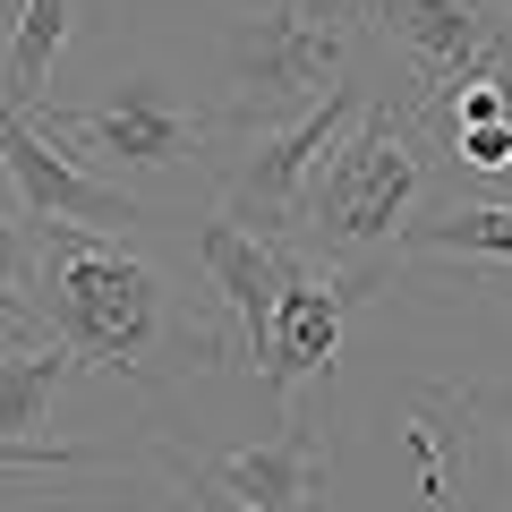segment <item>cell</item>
I'll list each match as a JSON object with an SVG mask.
<instances>
[{"instance_id":"cell-1","label":"cell","mask_w":512,"mask_h":512,"mask_svg":"<svg viewBox=\"0 0 512 512\" xmlns=\"http://www.w3.org/2000/svg\"><path fill=\"white\" fill-rule=\"evenodd\" d=\"M43 333L77 350L94 376H154L163 350V274L111 231H77V222H43Z\"/></svg>"},{"instance_id":"cell-2","label":"cell","mask_w":512,"mask_h":512,"mask_svg":"<svg viewBox=\"0 0 512 512\" xmlns=\"http://www.w3.org/2000/svg\"><path fill=\"white\" fill-rule=\"evenodd\" d=\"M419 188H427L419 103H410V94H367L359 120L333 137V154L308 171L299 231H308V248H325V265L376 256V248H393V239H402Z\"/></svg>"},{"instance_id":"cell-3","label":"cell","mask_w":512,"mask_h":512,"mask_svg":"<svg viewBox=\"0 0 512 512\" xmlns=\"http://www.w3.org/2000/svg\"><path fill=\"white\" fill-rule=\"evenodd\" d=\"M359 26L367 18L350 0H274V9L231 18V35H222V77H231L222 128H274L291 111L325 103L350 77Z\"/></svg>"},{"instance_id":"cell-4","label":"cell","mask_w":512,"mask_h":512,"mask_svg":"<svg viewBox=\"0 0 512 512\" xmlns=\"http://www.w3.org/2000/svg\"><path fill=\"white\" fill-rule=\"evenodd\" d=\"M274 265H282V291H274V333H265V359H256V376H265L274 410H291L308 376H333L342 325H350V308H359V299L384 282V256L308 265V256H299V239H291V248H274Z\"/></svg>"},{"instance_id":"cell-5","label":"cell","mask_w":512,"mask_h":512,"mask_svg":"<svg viewBox=\"0 0 512 512\" xmlns=\"http://www.w3.org/2000/svg\"><path fill=\"white\" fill-rule=\"evenodd\" d=\"M367 86H333L325 103H308L291 128H248V154H239L231 188H222V214L239 222V231H256L265 248H291L299 239V197H308V171L333 154V137H342L350 120H359Z\"/></svg>"},{"instance_id":"cell-6","label":"cell","mask_w":512,"mask_h":512,"mask_svg":"<svg viewBox=\"0 0 512 512\" xmlns=\"http://www.w3.org/2000/svg\"><path fill=\"white\" fill-rule=\"evenodd\" d=\"M35 128H52V137L86 146V163H103V180H137V171H180V163H197L205 137H214L222 120H197V111H180L163 77H128L111 103H94V111L52 103Z\"/></svg>"},{"instance_id":"cell-7","label":"cell","mask_w":512,"mask_h":512,"mask_svg":"<svg viewBox=\"0 0 512 512\" xmlns=\"http://www.w3.org/2000/svg\"><path fill=\"white\" fill-rule=\"evenodd\" d=\"M0 171H9V188H18V205L35 222H77V231H146L154 205H137L120 180H103V171H86L69 154V137H52V128H35V111L0 103Z\"/></svg>"},{"instance_id":"cell-8","label":"cell","mask_w":512,"mask_h":512,"mask_svg":"<svg viewBox=\"0 0 512 512\" xmlns=\"http://www.w3.org/2000/svg\"><path fill=\"white\" fill-rule=\"evenodd\" d=\"M367 26L410 52L419 69V94L453 86V77H478V69H504L512 60V18L504 0H350Z\"/></svg>"},{"instance_id":"cell-9","label":"cell","mask_w":512,"mask_h":512,"mask_svg":"<svg viewBox=\"0 0 512 512\" xmlns=\"http://www.w3.org/2000/svg\"><path fill=\"white\" fill-rule=\"evenodd\" d=\"M325 436L316 419H299V402L282 410V436L274 444H248V453H222L214 478L231 495H248L256 512H325Z\"/></svg>"},{"instance_id":"cell-10","label":"cell","mask_w":512,"mask_h":512,"mask_svg":"<svg viewBox=\"0 0 512 512\" xmlns=\"http://www.w3.org/2000/svg\"><path fill=\"white\" fill-rule=\"evenodd\" d=\"M197 265H205V282H214V299L231 308L239 350H248V367H256V359H265V333H274V291H282L274 248H265L256 231H239L231 214H214L205 239H197Z\"/></svg>"},{"instance_id":"cell-11","label":"cell","mask_w":512,"mask_h":512,"mask_svg":"<svg viewBox=\"0 0 512 512\" xmlns=\"http://www.w3.org/2000/svg\"><path fill=\"white\" fill-rule=\"evenodd\" d=\"M77 350L52 342V333H26L18 359H0V436H43V419H52V393L69 384Z\"/></svg>"},{"instance_id":"cell-12","label":"cell","mask_w":512,"mask_h":512,"mask_svg":"<svg viewBox=\"0 0 512 512\" xmlns=\"http://www.w3.org/2000/svg\"><path fill=\"white\" fill-rule=\"evenodd\" d=\"M410 256H487V265H512V205H453L436 222H402Z\"/></svg>"},{"instance_id":"cell-13","label":"cell","mask_w":512,"mask_h":512,"mask_svg":"<svg viewBox=\"0 0 512 512\" xmlns=\"http://www.w3.org/2000/svg\"><path fill=\"white\" fill-rule=\"evenodd\" d=\"M60 43H69V0H18V35H9V86H0V103L35 111Z\"/></svg>"},{"instance_id":"cell-14","label":"cell","mask_w":512,"mask_h":512,"mask_svg":"<svg viewBox=\"0 0 512 512\" xmlns=\"http://www.w3.org/2000/svg\"><path fill=\"white\" fill-rule=\"evenodd\" d=\"M35 265H43V222L26 205H0V325L18 333H43L35 316Z\"/></svg>"},{"instance_id":"cell-15","label":"cell","mask_w":512,"mask_h":512,"mask_svg":"<svg viewBox=\"0 0 512 512\" xmlns=\"http://www.w3.org/2000/svg\"><path fill=\"white\" fill-rule=\"evenodd\" d=\"M94 453L77 444H26V436H0V478H52V470H86Z\"/></svg>"},{"instance_id":"cell-16","label":"cell","mask_w":512,"mask_h":512,"mask_svg":"<svg viewBox=\"0 0 512 512\" xmlns=\"http://www.w3.org/2000/svg\"><path fill=\"white\" fill-rule=\"evenodd\" d=\"M444 402L461 410L470 427H487V436H504V453H512V376L504 384H453Z\"/></svg>"},{"instance_id":"cell-17","label":"cell","mask_w":512,"mask_h":512,"mask_svg":"<svg viewBox=\"0 0 512 512\" xmlns=\"http://www.w3.org/2000/svg\"><path fill=\"white\" fill-rule=\"evenodd\" d=\"M444 146H453L470 171H512V120H478V128H453Z\"/></svg>"},{"instance_id":"cell-18","label":"cell","mask_w":512,"mask_h":512,"mask_svg":"<svg viewBox=\"0 0 512 512\" xmlns=\"http://www.w3.org/2000/svg\"><path fill=\"white\" fill-rule=\"evenodd\" d=\"M171 478H180V487L197 495V512H256L248 495H231V487H222L214 470H197V461H171Z\"/></svg>"}]
</instances>
